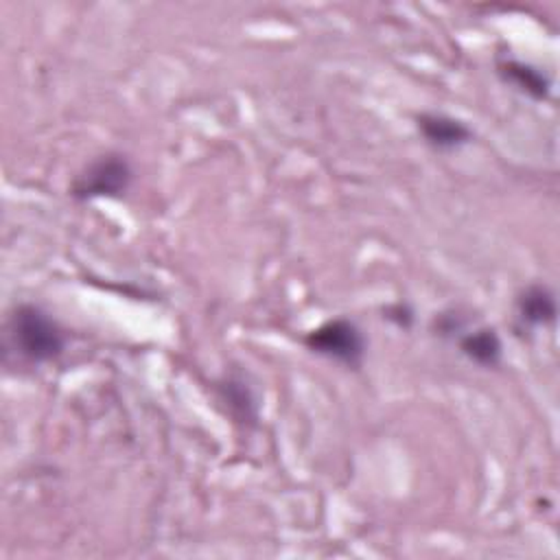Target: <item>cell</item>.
<instances>
[{"instance_id":"52a82bcc","label":"cell","mask_w":560,"mask_h":560,"mask_svg":"<svg viewBox=\"0 0 560 560\" xmlns=\"http://www.w3.org/2000/svg\"><path fill=\"white\" fill-rule=\"evenodd\" d=\"M459 350L477 365L492 368L501 361L503 346L494 328H477L459 337Z\"/></svg>"},{"instance_id":"277c9868","label":"cell","mask_w":560,"mask_h":560,"mask_svg":"<svg viewBox=\"0 0 560 560\" xmlns=\"http://www.w3.org/2000/svg\"><path fill=\"white\" fill-rule=\"evenodd\" d=\"M418 129L422 138L438 151H453L472 140L470 127L446 114H420Z\"/></svg>"},{"instance_id":"6da1fadb","label":"cell","mask_w":560,"mask_h":560,"mask_svg":"<svg viewBox=\"0 0 560 560\" xmlns=\"http://www.w3.org/2000/svg\"><path fill=\"white\" fill-rule=\"evenodd\" d=\"M9 337L15 350L35 363L57 359L63 350L61 328L48 313L33 304H22L13 311L9 319Z\"/></svg>"},{"instance_id":"8992f818","label":"cell","mask_w":560,"mask_h":560,"mask_svg":"<svg viewBox=\"0 0 560 560\" xmlns=\"http://www.w3.org/2000/svg\"><path fill=\"white\" fill-rule=\"evenodd\" d=\"M518 319L527 326H545L556 319L558 306L553 293L542 284L527 287L516 300Z\"/></svg>"},{"instance_id":"7a4b0ae2","label":"cell","mask_w":560,"mask_h":560,"mask_svg":"<svg viewBox=\"0 0 560 560\" xmlns=\"http://www.w3.org/2000/svg\"><path fill=\"white\" fill-rule=\"evenodd\" d=\"M133 171L125 155L120 153H105L92 160L72 182L70 195L79 201L85 199H114L127 192L131 184Z\"/></svg>"},{"instance_id":"3957f363","label":"cell","mask_w":560,"mask_h":560,"mask_svg":"<svg viewBox=\"0 0 560 560\" xmlns=\"http://www.w3.org/2000/svg\"><path fill=\"white\" fill-rule=\"evenodd\" d=\"M304 343L315 354L328 357L332 361H339L348 368H357L363 361L365 354V337L359 330V326L346 317L328 319L322 326L313 328Z\"/></svg>"},{"instance_id":"5b68a950","label":"cell","mask_w":560,"mask_h":560,"mask_svg":"<svg viewBox=\"0 0 560 560\" xmlns=\"http://www.w3.org/2000/svg\"><path fill=\"white\" fill-rule=\"evenodd\" d=\"M497 72L505 83L514 85L518 92L527 94L534 101H545L551 92L549 77L542 70L518 59H499Z\"/></svg>"}]
</instances>
